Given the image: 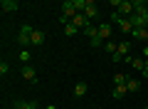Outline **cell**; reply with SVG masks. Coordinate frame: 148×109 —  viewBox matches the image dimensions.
<instances>
[{"label": "cell", "instance_id": "ac0fdd59", "mask_svg": "<svg viewBox=\"0 0 148 109\" xmlns=\"http://www.w3.org/2000/svg\"><path fill=\"white\" fill-rule=\"evenodd\" d=\"M104 50L109 52V55H116V50H119V42H111V40H106V42H104Z\"/></svg>", "mask_w": 148, "mask_h": 109}, {"label": "cell", "instance_id": "603a6c76", "mask_svg": "<svg viewBox=\"0 0 148 109\" xmlns=\"http://www.w3.org/2000/svg\"><path fill=\"white\" fill-rule=\"evenodd\" d=\"M8 72H10V65H8L5 60H3V62H0V74H3V77H5Z\"/></svg>", "mask_w": 148, "mask_h": 109}, {"label": "cell", "instance_id": "9a60e30c", "mask_svg": "<svg viewBox=\"0 0 148 109\" xmlns=\"http://www.w3.org/2000/svg\"><path fill=\"white\" fill-rule=\"evenodd\" d=\"M17 109H40V102H15Z\"/></svg>", "mask_w": 148, "mask_h": 109}, {"label": "cell", "instance_id": "277c9868", "mask_svg": "<svg viewBox=\"0 0 148 109\" xmlns=\"http://www.w3.org/2000/svg\"><path fill=\"white\" fill-rule=\"evenodd\" d=\"M96 15H99V8H96V3H94V0H86V8H84V17H86V20H94V17Z\"/></svg>", "mask_w": 148, "mask_h": 109}, {"label": "cell", "instance_id": "44dd1931", "mask_svg": "<svg viewBox=\"0 0 148 109\" xmlns=\"http://www.w3.org/2000/svg\"><path fill=\"white\" fill-rule=\"evenodd\" d=\"M128 92H138V89H141V79H128Z\"/></svg>", "mask_w": 148, "mask_h": 109}, {"label": "cell", "instance_id": "8fae6325", "mask_svg": "<svg viewBox=\"0 0 148 109\" xmlns=\"http://www.w3.org/2000/svg\"><path fill=\"white\" fill-rule=\"evenodd\" d=\"M114 84H116V87H126V84H128V77H126L123 72H116V74H114Z\"/></svg>", "mask_w": 148, "mask_h": 109}, {"label": "cell", "instance_id": "6da1fadb", "mask_svg": "<svg viewBox=\"0 0 148 109\" xmlns=\"http://www.w3.org/2000/svg\"><path fill=\"white\" fill-rule=\"evenodd\" d=\"M111 20L119 25V30H121V32H126V35H131V32H133V25H131V20H128V17H121L119 12H114V15H111Z\"/></svg>", "mask_w": 148, "mask_h": 109}, {"label": "cell", "instance_id": "ffe728a7", "mask_svg": "<svg viewBox=\"0 0 148 109\" xmlns=\"http://www.w3.org/2000/svg\"><path fill=\"white\" fill-rule=\"evenodd\" d=\"M126 92H128V87H114V89H111V97L121 99V97H123V94H126Z\"/></svg>", "mask_w": 148, "mask_h": 109}, {"label": "cell", "instance_id": "d4e9b609", "mask_svg": "<svg viewBox=\"0 0 148 109\" xmlns=\"http://www.w3.org/2000/svg\"><path fill=\"white\" fill-rule=\"evenodd\" d=\"M47 109H57V107H54V104H49V107H47Z\"/></svg>", "mask_w": 148, "mask_h": 109}, {"label": "cell", "instance_id": "2e32d148", "mask_svg": "<svg viewBox=\"0 0 148 109\" xmlns=\"http://www.w3.org/2000/svg\"><path fill=\"white\" fill-rule=\"evenodd\" d=\"M42 42H45V32L35 27V32H32V45H42Z\"/></svg>", "mask_w": 148, "mask_h": 109}, {"label": "cell", "instance_id": "83f0119b", "mask_svg": "<svg viewBox=\"0 0 148 109\" xmlns=\"http://www.w3.org/2000/svg\"><path fill=\"white\" fill-rule=\"evenodd\" d=\"M146 109H148V107H146Z\"/></svg>", "mask_w": 148, "mask_h": 109}, {"label": "cell", "instance_id": "cb8c5ba5", "mask_svg": "<svg viewBox=\"0 0 148 109\" xmlns=\"http://www.w3.org/2000/svg\"><path fill=\"white\" fill-rule=\"evenodd\" d=\"M143 60H148V47H143Z\"/></svg>", "mask_w": 148, "mask_h": 109}, {"label": "cell", "instance_id": "7c38bea8", "mask_svg": "<svg viewBox=\"0 0 148 109\" xmlns=\"http://www.w3.org/2000/svg\"><path fill=\"white\" fill-rule=\"evenodd\" d=\"M99 37H101V40H109V37H111V25H106V22H104V25H99Z\"/></svg>", "mask_w": 148, "mask_h": 109}, {"label": "cell", "instance_id": "5b68a950", "mask_svg": "<svg viewBox=\"0 0 148 109\" xmlns=\"http://www.w3.org/2000/svg\"><path fill=\"white\" fill-rule=\"evenodd\" d=\"M0 8H3V15H8V12H17L20 10V3H17V0H3Z\"/></svg>", "mask_w": 148, "mask_h": 109}, {"label": "cell", "instance_id": "7402d4cb", "mask_svg": "<svg viewBox=\"0 0 148 109\" xmlns=\"http://www.w3.org/2000/svg\"><path fill=\"white\" fill-rule=\"evenodd\" d=\"M30 60H32L30 52H27V50H20V62H22V65H30Z\"/></svg>", "mask_w": 148, "mask_h": 109}, {"label": "cell", "instance_id": "e0dca14e", "mask_svg": "<svg viewBox=\"0 0 148 109\" xmlns=\"http://www.w3.org/2000/svg\"><path fill=\"white\" fill-rule=\"evenodd\" d=\"M86 89H89V87H86L84 82H77V84H74V97H84Z\"/></svg>", "mask_w": 148, "mask_h": 109}, {"label": "cell", "instance_id": "5bb4252c", "mask_svg": "<svg viewBox=\"0 0 148 109\" xmlns=\"http://www.w3.org/2000/svg\"><path fill=\"white\" fill-rule=\"evenodd\" d=\"M131 67L138 69V72H143V69H146V60H143V57H133L131 60Z\"/></svg>", "mask_w": 148, "mask_h": 109}, {"label": "cell", "instance_id": "7a4b0ae2", "mask_svg": "<svg viewBox=\"0 0 148 109\" xmlns=\"http://www.w3.org/2000/svg\"><path fill=\"white\" fill-rule=\"evenodd\" d=\"M32 32H35L32 25H22L20 32H17V42L20 45H32Z\"/></svg>", "mask_w": 148, "mask_h": 109}, {"label": "cell", "instance_id": "4fadbf2b", "mask_svg": "<svg viewBox=\"0 0 148 109\" xmlns=\"http://www.w3.org/2000/svg\"><path fill=\"white\" fill-rule=\"evenodd\" d=\"M128 50H131V42H119V50H116V55L123 60V57L128 55Z\"/></svg>", "mask_w": 148, "mask_h": 109}, {"label": "cell", "instance_id": "8992f818", "mask_svg": "<svg viewBox=\"0 0 148 109\" xmlns=\"http://www.w3.org/2000/svg\"><path fill=\"white\" fill-rule=\"evenodd\" d=\"M22 77H25L27 82L35 84V82H37V69L32 67V65H22Z\"/></svg>", "mask_w": 148, "mask_h": 109}, {"label": "cell", "instance_id": "30bf717a", "mask_svg": "<svg viewBox=\"0 0 148 109\" xmlns=\"http://www.w3.org/2000/svg\"><path fill=\"white\" fill-rule=\"evenodd\" d=\"M84 35L89 37V40H96V37H99V25H86L84 27ZM101 40V37H99Z\"/></svg>", "mask_w": 148, "mask_h": 109}, {"label": "cell", "instance_id": "d6986e66", "mask_svg": "<svg viewBox=\"0 0 148 109\" xmlns=\"http://www.w3.org/2000/svg\"><path fill=\"white\" fill-rule=\"evenodd\" d=\"M77 32H79V27H77V25H72V22H67V25H64V35H67V37H74Z\"/></svg>", "mask_w": 148, "mask_h": 109}, {"label": "cell", "instance_id": "484cf974", "mask_svg": "<svg viewBox=\"0 0 148 109\" xmlns=\"http://www.w3.org/2000/svg\"><path fill=\"white\" fill-rule=\"evenodd\" d=\"M146 69H148V60H146Z\"/></svg>", "mask_w": 148, "mask_h": 109}, {"label": "cell", "instance_id": "3957f363", "mask_svg": "<svg viewBox=\"0 0 148 109\" xmlns=\"http://www.w3.org/2000/svg\"><path fill=\"white\" fill-rule=\"evenodd\" d=\"M116 12H119L121 17H131V15H133V0H121L119 8H116Z\"/></svg>", "mask_w": 148, "mask_h": 109}, {"label": "cell", "instance_id": "ba28073f", "mask_svg": "<svg viewBox=\"0 0 148 109\" xmlns=\"http://www.w3.org/2000/svg\"><path fill=\"white\" fill-rule=\"evenodd\" d=\"M72 25H77L79 30H84V27H86V25H91V22L84 17V12H77V15H74V20H72Z\"/></svg>", "mask_w": 148, "mask_h": 109}, {"label": "cell", "instance_id": "4316f807", "mask_svg": "<svg viewBox=\"0 0 148 109\" xmlns=\"http://www.w3.org/2000/svg\"><path fill=\"white\" fill-rule=\"evenodd\" d=\"M12 109H17V107H15V104H12Z\"/></svg>", "mask_w": 148, "mask_h": 109}, {"label": "cell", "instance_id": "9c48e42d", "mask_svg": "<svg viewBox=\"0 0 148 109\" xmlns=\"http://www.w3.org/2000/svg\"><path fill=\"white\" fill-rule=\"evenodd\" d=\"M131 37H133V40H141V42H146V40H148V27H136V30L131 32Z\"/></svg>", "mask_w": 148, "mask_h": 109}, {"label": "cell", "instance_id": "52a82bcc", "mask_svg": "<svg viewBox=\"0 0 148 109\" xmlns=\"http://www.w3.org/2000/svg\"><path fill=\"white\" fill-rule=\"evenodd\" d=\"M128 20H131L133 30H136V27H146V25H148V12H146V15H136V12H133Z\"/></svg>", "mask_w": 148, "mask_h": 109}]
</instances>
